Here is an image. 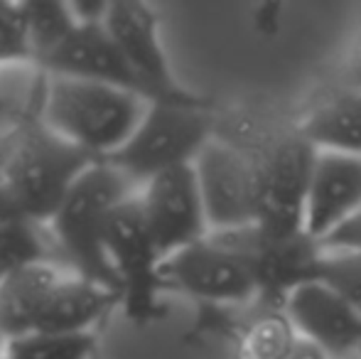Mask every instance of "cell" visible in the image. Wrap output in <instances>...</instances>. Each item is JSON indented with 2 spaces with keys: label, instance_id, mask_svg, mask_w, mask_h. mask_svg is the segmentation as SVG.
Wrapping results in <instances>:
<instances>
[{
  "label": "cell",
  "instance_id": "24",
  "mask_svg": "<svg viewBox=\"0 0 361 359\" xmlns=\"http://www.w3.org/2000/svg\"><path fill=\"white\" fill-rule=\"evenodd\" d=\"M322 246H324V251H359L361 249V214L357 219L349 221L347 226H342L334 236H329Z\"/></svg>",
  "mask_w": 361,
  "mask_h": 359
},
{
  "label": "cell",
  "instance_id": "26",
  "mask_svg": "<svg viewBox=\"0 0 361 359\" xmlns=\"http://www.w3.org/2000/svg\"><path fill=\"white\" fill-rule=\"evenodd\" d=\"M18 209H15L13 200L8 195V187L3 182V175H0V221H8V219H18Z\"/></svg>",
  "mask_w": 361,
  "mask_h": 359
},
{
  "label": "cell",
  "instance_id": "15",
  "mask_svg": "<svg viewBox=\"0 0 361 359\" xmlns=\"http://www.w3.org/2000/svg\"><path fill=\"white\" fill-rule=\"evenodd\" d=\"M121 293L114 288L67 271L54 286L35 330L99 332V327L121 310Z\"/></svg>",
  "mask_w": 361,
  "mask_h": 359
},
{
  "label": "cell",
  "instance_id": "13",
  "mask_svg": "<svg viewBox=\"0 0 361 359\" xmlns=\"http://www.w3.org/2000/svg\"><path fill=\"white\" fill-rule=\"evenodd\" d=\"M361 214V155L317 153L305 205V231L319 244Z\"/></svg>",
  "mask_w": 361,
  "mask_h": 359
},
{
  "label": "cell",
  "instance_id": "2",
  "mask_svg": "<svg viewBox=\"0 0 361 359\" xmlns=\"http://www.w3.org/2000/svg\"><path fill=\"white\" fill-rule=\"evenodd\" d=\"M135 192L138 185L106 160L81 173L47 224L64 269L121 293L106 256V226L111 214Z\"/></svg>",
  "mask_w": 361,
  "mask_h": 359
},
{
  "label": "cell",
  "instance_id": "10",
  "mask_svg": "<svg viewBox=\"0 0 361 359\" xmlns=\"http://www.w3.org/2000/svg\"><path fill=\"white\" fill-rule=\"evenodd\" d=\"M160 276L165 293H182L204 305H246L258 300L251 273L216 236L167 256Z\"/></svg>",
  "mask_w": 361,
  "mask_h": 359
},
{
  "label": "cell",
  "instance_id": "21",
  "mask_svg": "<svg viewBox=\"0 0 361 359\" xmlns=\"http://www.w3.org/2000/svg\"><path fill=\"white\" fill-rule=\"evenodd\" d=\"M99 332L32 330L8 342V359H94Z\"/></svg>",
  "mask_w": 361,
  "mask_h": 359
},
{
  "label": "cell",
  "instance_id": "7",
  "mask_svg": "<svg viewBox=\"0 0 361 359\" xmlns=\"http://www.w3.org/2000/svg\"><path fill=\"white\" fill-rule=\"evenodd\" d=\"M241 259L258 288L261 305H283L286 296L305 281L319 278L324 246L307 231L278 234L251 224L246 229L212 234Z\"/></svg>",
  "mask_w": 361,
  "mask_h": 359
},
{
  "label": "cell",
  "instance_id": "11",
  "mask_svg": "<svg viewBox=\"0 0 361 359\" xmlns=\"http://www.w3.org/2000/svg\"><path fill=\"white\" fill-rule=\"evenodd\" d=\"M135 200L162 259L212 236L195 165L150 178L138 187Z\"/></svg>",
  "mask_w": 361,
  "mask_h": 359
},
{
  "label": "cell",
  "instance_id": "28",
  "mask_svg": "<svg viewBox=\"0 0 361 359\" xmlns=\"http://www.w3.org/2000/svg\"><path fill=\"white\" fill-rule=\"evenodd\" d=\"M354 74H357V89L361 91V54H359V59H357V72H354Z\"/></svg>",
  "mask_w": 361,
  "mask_h": 359
},
{
  "label": "cell",
  "instance_id": "3",
  "mask_svg": "<svg viewBox=\"0 0 361 359\" xmlns=\"http://www.w3.org/2000/svg\"><path fill=\"white\" fill-rule=\"evenodd\" d=\"M99 160L57 138L39 121L23 128L0 160V175L23 219L49 224L74 182Z\"/></svg>",
  "mask_w": 361,
  "mask_h": 359
},
{
  "label": "cell",
  "instance_id": "22",
  "mask_svg": "<svg viewBox=\"0 0 361 359\" xmlns=\"http://www.w3.org/2000/svg\"><path fill=\"white\" fill-rule=\"evenodd\" d=\"M319 278L342 291L354 305L361 308V249L359 251H324Z\"/></svg>",
  "mask_w": 361,
  "mask_h": 359
},
{
  "label": "cell",
  "instance_id": "27",
  "mask_svg": "<svg viewBox=\"0 0 361 359\" xmlns=\"http://www.w3.org/2000/svg\"><path fill=\"white\" fill-rule=\"evenodd\" d=\"M8 337H5V332L0 330V357H5V350H8Z\"/></svg>",
  "mask_w": 361,
  "mask_h": 359
},
{
  "label": "cell",
  "instance_id": "19",
  "mask_svg": "<svg viewBox=\"0 0 361 359\" xmlns=\"http://www.w3.org/2000/svg\"><path fill=\"white\" fill-rule=\"evenodd\" d=\"M25 30H27L30 62L42 67L44 59L62 47V42L79 28L72 5L57 0H32L23 3Z\"/></svg>",
  "mask_w": 361,
  "mask_h": 359
},
{
  "label": "cell",
  "instance_id": "16",
  "mask_svg": "<svg viewBox=\"0 0 361 359\" xmlns=\"http://www.w3.org/2000/svg\"><path fill=\"white\" fill-rule=\"evenodd\" d=\"M295 128L317 153L361 155V91L354 87L324 96Z\"/></svg>",
  "mask_w": 361,
  "mask_h": 359
},
{
  "label": "cell",
  "instance_id": "29",
  "mask_svg": "<svg viewBox=\"0 0 361 359\" xmlns=\"http://www.w3.org/2000/svg\"><path fill=\"white\" fill-rule=\"evenodd\" d=\"M357 355H361V335H359V350H357Z\"/></svg>",
  "mask_w": 361,
  "mask_h": 359
},
{
  "label": "cell",
  "instance_id": "6",
  "mask_svg": "<svg viewBox=\"0 0 361 359\" xmlns=\"http://www.w3.org/2000/svg\"><path fill=\"white\" fill-rule=\"evenodd\" d=\"M138 195V192H135ZM126 200L111 214L106 226V256L121 291V310L133 322H150L162 315V254L147 231L143 212L135 200Z\"/></svg>",
  "mask_w": 361,
  "mask_h": 359
},
{
  "label": "cell",
  "instance_id": "4",
  "mask_svg": "<svg viewBox=\"0 0 361 359\" xmlns=\"http://www.w3.org/2000/svg\"><path fill=\"white\" fill-rule=\"evenodd\" d=\"M216 135L212 104H170L152 101L133 138L106 163L143 185L172 168L192 165Z\"/></svg>",
  "mask_w": 361,
  "mask_h": 359
},
{
  "label": "cell",
  "instance_id": "8",
  "mask_svg": "<svg viewBox=\"0 0 361 359\" xmlns=\"http://www.w3.org/2000/svg\"><path fill=\"white\" fill-rule=\"evenodd\" d=\"M104 28L145 87L150 104H207L204 96L195 94L177 79L162 42L160 18L155 8L140 0H111Z\"/></svg>",
  "mask_w": 361,
  "mask_h": 359
},
{
  "label": "cell",
  "instance_id": "14",
  "mask_svg": "<svg viewBox=\"0 0 361 359\" xmlns=\"http://www.w3.org/2000/svg\"><path fill=\"white\" fill-rule=\"evenodd\" d=\"M39 72L109 84V87L133 91V94L147 99L145 87L135 77V72L126 62V57L116 47L104 25H79L64 39L62 47L44 59Z\"/></svg>",
  "mask_w": 361,
  "mask_h": 359
},
{
  "label": "cell",
  "instance_id": "12",
  "mask_svg": "<svg viewBox=\"0 0 361 359\" xmlns=\"http://www.w3.org/2000/svg\"><path fill=\"white\" fill-rule=\"evenodd\" d=\"M283 312L302 340L317 345L332 359L357 355L361 335V308L322 278H312L290 291Z\"/></svg>",
  "mask_w": 361,
  "mask_h": 359
},
{
  "label": "cell",
  "instance_id": "23",
  "mask_svg": "<svg viewBox=\"0 0 361 359\" xmlns=\"http://www.w3.org/2000/svg\"><path fill=\"white\" fill-rule=\"evenodd\" d=\"M30 62L23 3L0 0V64Z\"/></svg>",
  "mask_w": 361,
  "mask_h": 359
},
{
  "label": "cell",
  "instance_id": "25",
  "mask_svg": "<svg viewBox=\"0 0 361 359\" xmlns=\"http://www.w3.org/2000/svg\"><path fill=\"white\" fill-rule=\"evenodd\" d=\"M286 359H332V357H329L324 350H319L317 345H312V342L298 337V342H295L293 350L286 355Z\"/></svg>",
  "mask_w": 361,
  "mask_h": 359
},
{
  "label": "cell",
  "instance_id": "1",
  "mask_svg": "<svg viewBox=\"0 0 361 359\" xmlns=\"http://www.w3.org/2000/svg\"><path fill=\"white\" fill-rule=\"evenodd\" d=\"M150 101L109 84L44 74L37 121L94 160H109L143 121Z\"/></svg>",
  "mask_w": 361,
  "mask_h": 359
},
{
  "label": "cell",
  "instance_id": "17",
  "mask_svg": "<svg viewBox=\"0 0 361 359\" xmlns=\"http://www.w3.org/2000/svg\"><path fill=\"white\" fill-rule=\"evenodd\" d=\"M67 271L59 261H39L0 286V330L8 340L27 335L37 327L54 286Z\"/></svg>",
  "mask_w": 361,
  "mask_h": 359
},
{
  "label": "cell",
  "instance_id": "18",
  "mask_svg": "<svg viewBox=\"0 0 361 359\" xmlns=\"http://www.w3.org/2000/svg\"><path fill=\"white\" fill-rule=\"evenodd\" d=\"M52 236L44 224L23 219V217L0 221V286L32 264L59 261L52 256Z\"/></svg>",
  "mask_w": 361,
  "mask_h": 359
},
{
  "label": "cell",
  "instance_id": "20",
  "mask_svg": "<svg viewBox=\"0 0 361 359\" xmlns=\"http://www.w3.org/2000/svg\"><path fill=\"white\" fill-rule=\"evenodd\" d=\"M298 332L278 305H263V310L246 322L236 340V359H286L298 342Z\"/></svg>",
  "mask_w": 361,
  "mask_h": 359
},
{
  "label": "cell",
  "instance_id": "5",
  "mask_svg": "<svg viewBox=\"0 0 361 359\" xmlns=\"http://www.w3.org/2000/svg\"><path fill=\"white\" fill-rule=\"evenodd\" d=\"M248 153L256 170V224L278 234L305 231V205L317 150L298 128H290Z\"/></svg>",
  "mask_w": 361,
  "mask_h": 359
},
{
  "label": "cell",
  "instance_id": "30",
  "mask_svg": "<svg viewBox=\"0 0 361 359\" xmlns=\"http://www.w3.org/2000/svg\"><path fill=\"white\" fill-rule=\"evenodd\" d=\"M0 359H8V357H0Z\"/></svg>",
  "mask_w": 361,
  "mask_h": 359
},
{
  "label": "cell",
  "instance_id": "9",
  "mask_svg": "<svg viewBox=\"0 0 361 359\" xmlns=\"http://www.w3.org/2000/svg\"><path fill=\"white\" fill-rule=\"evenodd\" d=\"M192 165L212 234L256 224V170L248 148L216 133Z\"/></svg>",
  "mask_w": 361,
  "mask_h": 359
}]
</instances>
